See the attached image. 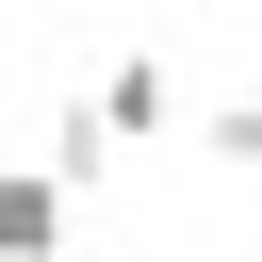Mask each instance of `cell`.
<instances>
[{
    "label": "cell",
    "mask_w": 262,
    "mask_h": 262,
    "mask_svg": "<svg viewBox=\"0 0 262 262\" xmlns=\"http://www.w3.org/2000/svg\"><path fill=\"white\" fill-rule=\"evenodd\" d=\"M82 98H98V131H115V147H147V131H180V66H164V49H115V66L82 82Z\"/></svg>",
    "instance_id": "1"
},
{
    "label": "cell",
    "mask_w": 262,
    "mask_h": 262,
    "mask_svg": "<svg viewBox=\"0 0 262 262\" xmlns=\"http://www.w3.org/2000/svg\"><path fill=\"white\" fill-rule=\"evenodd\" d=\"M66 229H82V196L49 164H0V262H66Z\"/></svg>",
    "instance_id": "2"
},
{
    "label": "cell",
    "mask_w": 262,
    "mask_h": 262,
    "mask_svg": "<svg viewBox=\"0 0 262 262\" xmlns=\"http://www.w3.org/2000/svg\"><path fill=\"white\" fill-rule=\"evenodd\" d=\"M196 147H213V164L246 180V164H262V98H213V115H196Z\"/></svg>",
    "instance_id": "3"
}]
</instances>
